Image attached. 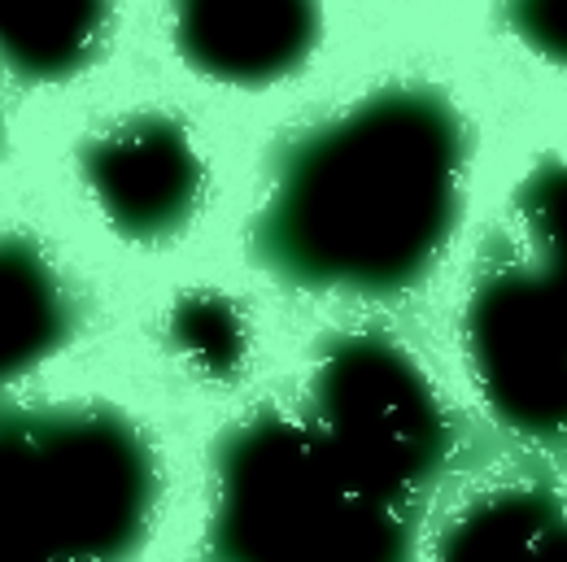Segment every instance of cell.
I'll use <instances>...</instances> for the list:
<instances>
[{
	"label": "cell",
	"instance_id": "1",
	"mask_svg": "<svg viewBox=\"0 0 567 562\" xmlns=\"http://www.w3.org/2000/svg\"><path fill=\"white\" fill-rule=\"evenodd\" d=\"M463 179V114L427 83H389L284 148L254 218V258L301 292L402 296L445 253Z\"/></svg>",
	"mask_w": 567,
	"mask_h": 562
},
{
	"label": "cell",
	"instance_id": "2",
	"mask_svg": "<svg viewBox=\"0 0 567 562\" xmlns=\"http://www.w3.org/2000/svg\"><path fill=\"white\" fill-rule=\"evenodd\" d=\"M218 562H411V506L371 489L310 419L254 415L218 458Z\"/></svg>",
	"mask_w": 567,
	"mask_h": 562
},
{
	"label": "cell",
	"instance_id": "3",
	"mask_svg": "<svg viewBox=\"0 0 567 562\" xmlns=\"http://www.w3.org/2000/svg\"><path fill=\"white\" fill-rule=\"evenodd\" d=\"M467 371L506 431L567 445V283L497 231L463 305Z\"/></svg>",
	"mask_w": 567,
	"mask_h": 562
},
{
	"label": "cell",
	"instance_id": "4",
	"mask_svg": "<svg viewBox=\"0 0 567 562\" xmlns=\"http://www.w3.org/2000/svg\"><path fill=\"white\" fill-rule=\"evenodd\" d=\"M310 423L371 489L402 506H415L450 458V419L424 366L380 332L328 345Z\"/></svg>",
	"mask_w": 567,
	"mask_h": 562
},
{
	"label": "cell",
	"instance_id": "5",
	"mask_svg": "<svg viewBox=\"0 0 567 562\" xmlns=\"http://www.w3.org/2000/svg\"><path fill=\"white\" fill-rule=\"evenodd\" d=\"M87 188L110 222L136 240L184 227L202 201V157L171 118L141 114L83 153Z\"/></svg>",
	"mask_w": 567,
	"mask_h": 562
},
{
	"label": "cell",
	"instance_id": "6",
	"mask_svg": "<svg viewBox=\"0 0 567 562\" xmlns=\"http://www.w3.org/2000/svg\"><path fill=\"white\" fill-rule=\"evenodd\" d=\"M319 0H175V44L214 83L262 87L319 44Z\"/></svg>",
	"mask_w": 567,
	"mask_h": 562
},
{
	"label": "cell",
	"instance_id": "7",
	"mask_svg": "<svg viewBox=\"0 0 567 562\" xmlns=\"http://www.w3.org/2000/svg\"><path fill=\"white\" fill-rule=\"evenodd\" d=\"M432 562H567V492L537 480L481 492L450 519Z\"/></svg>",
	"mask_w": 567,
	"mask_h": 562
},
{
	"label": "cell",
	"instance_id": "8",
	"mask_svg": "<svg viewBox=\"0 0 567 562\" xmlns=\"http://www.w3.org/2000/svg\"><path fill=\"white\" fill-rule=\"evenodd\" d=\"M105 0H0V49L13 66L62 74L92 49Z\"/></svg>",
	"mask_w": 567,
	"mask_h": 562
},
{
	"label": "cell",
	"instance_id": "9",
	"mask_svg": "<svg viewBox=\"0 0 567 562\" xmlns=\"http://www.w3.org/2000/svg\"><path fill=\"white\" fill-rule=\"evenodd\" d=\"M62 327V288L44 258L0 244V371L31 362Z\"/></svg>",
	"mask_w": 567,
	"mask_h": 562
},
{
	"label": "cell",
	"instance_id": "10",
	"mask_svg": "<svg viewBox=\"0 0 567 562\" xmlns=\"http://www.w3.org/2000/svg\"><path fill=\"white\" fill-rule=\"evenodd\" d=\"M502 18L528 53L567 71V0H502Z\"/></svg>",
	"mask_w": 567,
	"mask_h": 562
},
{
	"label": "cell",
	"instance_id": "11",
	"mask_svg": "<svg viewBox=\"0 0 567 562\" xmlns=\"http://www.w3.org/2000/svg\"><path fill=\"white\" fill-rule=\"evenodd\" d=\"M179 332L188 336V350L197 353V362H236V353H240L236 319L227 314L223 301L188 305V314L179 319Z\"/></svg>",
	"mask_w": 567,
	"mask_h": 562
},
{
	"label": "cell",
	"instance_id": "12",
	"mask_svg": "<svg viewBox=\"0 0 567 562\" xmlns=\"http://www.w3.org/2000/svg\"><path fill=\"white\" fill-rule=\"evenodd\" d=\"M555 206H559V222L567 231V162L559 166V179H555Z\"/></svg>",
	"mask_w": 567,
	"mask_h": 562
}]
</instances>
